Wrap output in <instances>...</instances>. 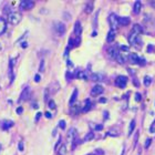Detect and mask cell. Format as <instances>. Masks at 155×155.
I'll return each instance as SVG.
<instances>
[{
	"mask_svg": "<svg viewBox=\"0 0 155 155\" xmlns=\"http://www.w3.org/2000/svg\"><path fill=\"white\" fill-rule=\"evenodd\" d=\"M22 20V16L20 12H11L8 16V21L9 23H11L12 26H17L20 23V21Z\"/></svg>",
	"mask_w": 155,
	"mask_h": 155,
	"instance_id": "cell-1",
	"label": "cell"
},
{
	"mask_svg": "<svg viewBox=\"0 0 155 155\" xmlns=\"http://www.w3.org/2000/svg\"><path fill=\"white\" fill-rule=\"evenodd\" d=\"M118 17L116 16L115 13H111L110 18H109V22H110V26H111V30L115 32L118 28Z\"/></svg>",
	"mask_w": 155,
	"mask_h": 155,
	"instance_id": "cell-2",
	"label": "cell"
},
{
	"mask_svg": "<svg viewBox=\"0 0 155 155\" xmlns=\"http://www.w3.org/2000/svg\"><path fill=\"white\" fill-rule=\"evenodd\" d=\"M118 45H113V47H109L108 49H106V52H108L109 57L112 59H116V57H118V54L120 52H118Z\"/></svg>",
	"mask_w": 155,
	"mask_h": 155,
	"instance_id": "cell-3",
	"label": "cell"
},
{
	"mask_svg": "<svg viewBox=\"0 0 155 155\" xmlns=\"http://www.w3.org/2000/svg\"><path fill=\"white\" fill-rule=\"evenodd\" d=\"M34 7V2L31 0H22L20 2V9L22 10H31Z\"/></svg>",
	"mask_w": 155,
	"mask_h": 155,
	"instance_id": "cell-4",
	"label": "cell"
},
{
	"mask_svg": "<svg viewBox=\"0 0 155 155\" xmlns=\"http://www.w3.org/2000/svg\"><path fill=\"white\" fill-rule=\"evenodd\" d=\"M126 83H127V78L124 75H118V78L115 79V84L116 87L121 88V89H123V88H125Z\"/></svg>",
	"mask_w": 155,
	"mask_h": 155,
	"instance_id": "cell-5",
	"label": "cell"
},
{
	"mask_svg": "<svg viewBox=\"0 0 155 155\" xmlns=\"http://www.w3.org/2000/svg\"><path fill=\"white\" fill-rule=\"evenodd\" d=\"M54 29H55V32H57L59 36H62V34L66 32V26H64L63 22L58 21V22L54 23Z\"/></svg>",
	"mask_w": 155,
	"mask_h": 155,
	"instance_id": "cell-6",
	"label": "cell"
},
{
	"mask_svg": "<svg viewBox=\"0 0 155 155\" xmlns=\"http://www.w3.org/2000/svg\"><path fill=\"white\" fill-rule=\"evenodd\" d=\"M104 92V88L102 87V85H94V87L92 88V90H91V95H93V96H97V95L102 94V93Z\"/></svg>",
	"mask_w": 155,
	"mask_h": 155,
	"instance_id": "cell-7",
	"label": "cell"
},
{
	"mask_svg": "<svg viewBox=\"0 0 155 155\" xmlns=\"http://www.w3.org/2000/svg\"><path fill=\"white\" fill-rule=\"evenodd\" d=\"M0 125H1V129L2 130H9L15 125V123H13V121H11V120H7V118H6V120L0 121Z\"/></svg>",
	"mask_w": 155,
	"mask_h": 155,
	"instance_id": "cell-8",
	"label": "cell"
},
{
	"mask_svg": "<svg viewBox=\"0 0 155 155\" xmlns=\"http://www.w3.org/2000/svg\"><path fill=\"white\" fill-rule=\"evenodd\" d=\"M30 92H31V89L29 87H26L23 90H22V93L20 95V101H27L29 99Z\"/></svg>",
	"mask_w": 155,
	"mask_h": 155,
	"instance_id": "cell-9",
	"label": "cell"
},
{
	"mask_svg": "<svg viewBox=\"0 0 155 155\" xmlns=\"http://www.w3.org/2000/svg\"><path fill=\"white\" fill-rule=\"evenodd\" d=\"M80 43H81V39L80 37H76L75 38H71L69 40V48H73V47H79Z\"/></svg>",
	"mask_w": 155,
	"mask_h": 155,
	"instance_id": "cell-10",
	"label": "cell"
},
{
	"mask_svg": "<svg viewBox=\"0 0 155 155\" xmlns=\"http://www.w3.org/2000/svg\"><path fill=\"white\" fill-rule=\"evenodd\" d=\"M127 60H130V62L133 63V64H139L140 61H142L141 59H140L139 55L135 54V53H131V54L127 57Z\"/></svg>",
	"mask_w": 155,
	"mask_h": 155,
	"instance_id": "cell-11",
	"label": "cell"
},
{
	"mask_svg": "<svg viewBox=\"0 0 155 155\" xmlns=\"http://www.w3.org/2000/svg\"><path fill=\"white\" fill-rule=\"evenodd\" d=\"M74 33L76 37H80V34L82 33V26L80 23V21H76L74 24Z\"/></svg>",
	"mask_w": 155,
	"mask_h": 155,
	"instance_id": "cell-12",
	"label": "cell"
},
{
	"mask_svg": "<svg viewBox=\"0 0 155 155\" xmlns=\"http://www.w3.org/2000/svg\"><path fill=\"white\" fill-rule=\"evenodd\" d=\"M118 24H122V26H126V24L130 23L131 19L129 17H118Z\"/></svg>",
	"mask_w": 155,
	"mask_h": 155,
	"instance_id": "cell-13",
	"label": "cell"
},
{
	"mask_svg": "<svg viewBox=\"0 0 155 155\" xmlns=\"http://www.w3.org/2000/svg\"><path fill=\"white\" fill-rule=\"evenodd\" d=\"M7 29V22L3 18H0V36Z\"/></svg>",
	"mask_w": 155,
	"mask_h": 155,
	"instance_id": "cell-14",
	"label": "cell"
},
{
	"mask_svg": "<svg viewBox=\"0 0 155 155\" xmlns=\"http://www.w3.org/2000/svg\"><path fill=\"white\" fill-rule=\"evenodd\" d=\"M93 7H94V3L92 2V1H89V2H87V5L84 6V11L87 13H90L93 11Z\"/></svg>",
	"mask_w": 155,
	"mask_h": 155,
	"instance_id": "cell-15",
	"label": "cell"
},
{
	"mask_svg": "<svg viewBox=\"0 0 155 155\" xmlns=\"http://www.w3.org/2000/svg\"><path fill=\"white\" fill-rule=\"evenodd\" d=\"M141 9H142V3H141V1H135L134 8H133V11H134L135 15H139V13L141 12Z\"/></svg>",
	"mask_w": 155,
	"mask_h": 155,
	"instance_id": "cell-16",
	"label": "cell"
},
{
	"mask_svg": "<svg viewBox=\"0 0 155 155\" xmlns=\"http://www.w3.org/2000/svg\"><path fill=\"white\" fill-rule=\"evenodd\" d=\"M133 32H135L136 34H141L143 32V28L141 26H140L139 23H135V24H133V30H132Z\"/></svg>",
	"mask_w": 155,
	"mask_h": 155,
	"instance_id": "cell-17",
	"label": "cell"
},
{
	"mask_svg": "<svg viewBox=\"0 0 155 155\" xmlns=\"http://www.w3.org/2000/svg\"><path fill=\"white\" fill-rule=\"evenodd\" d=\"M126 60H127V58H126L125 55L122 54V53H118V57H116V61H118L120 64H124V63L126 62Z\"/></svg>",
	"mask_w": 155,
	"mask_h": 155,
	"instance_id": "cell-18",
	"label": "cell"
},
{
	"mask_svg": "<svg viewBox=\"0 0 155 155\" xmlns=\"http://www.w3.org/2000/svg\"><path fill=\"white\" fill-rule=\"evenodd\" d=\"M57 151H58L59 155H66V144H61L60 146L57 148Z\"/></svg>",
	"mask_w": 155,
	"mask_h": 155,
	"instance_id": "cell-19",
	"label": "cell"
},
{
	"mask_svg": "<svg viewBox=\"0 0 155 155\" xmlns=\"http://www.w3.org/2000/svg\"><path fill=\"white\" fill-rule=\"evenodd\" d=\"M76 97H78V90L76 89H74L73 90V93H72V95H71V97H70V105H72L74 102L76 101Z\"/></svg>",
	"mask_w": 155,
	"mask_h": 155,
	"instance_id": "cell-20",
	"label": "cell"
},
{
	"mask_svg": "<svg viewBox=\"0 0 155 155\" xmlns=\"http://www.w3.org/2000/svg\"><path fill=\"white\" fill-rule=\"evenodd\" d=\"M114 37H115V32L111 30V31L108 33V38H106V41H108V42H112V41L114 40Z\"/></svg>",
	"mask_w": 155,
	"mask_h": 155,
	"instance_id": "cell-21",
	"label": "cell"
},
{
	"mask_svg": "<svg viewBox=\"0 0 155 155\" xmlns=\"http://www.w3.org/2000/svg\"><path fill=\"white\" fill-rule=\"evenodd\" d=\"M93 139H94V133H93V132H90V133H88V134L85 135V137H84V142L92 141Z\"/></svg>",
	"mask_w": 155,
	"mask_h": 155,
	"instance_id": "cell-22",
	"label": "cell"
},
{
	"mask_svg": "<svg viewBox=\"0 0 155 155\" xmlns=\"http://www.w3.org/2000/svg\"><path fill=\"white\" fill-rule=\"evenodd\" d=\"M91 101L89 100V99H87V100H85V105H84V108H83V112H88V111L90 110V108H91Z\"/></svg>",
	"mask_w": 155,
	"mask_h": 155,
	"instance_id": "cell-23",
	"label": "cell"
},
{
	"mask_svg": "<svg viewBox=\"0 0 155 155\" xmlns=\"http://www.w3.org/2000/svg\"><path fill=\"white\" fill-rule=\"evenodd\" d=\"M134 129H135V121L133 120V121L131 122V124H130V127H129V132H127V134L131 135L132 133H133V131H134Z\"/></svg>",
	"mask_w": 155,
	"mask_h": 155,
	"instance_id": "cell-24",
	"label": "cell"
},
{
	"mask_svg": "<svg viewBox=\"0 0 155 155\" xmlns=\"http://www.w3.org/2000/svg\"><path fill=\"white\" fill-rule=\"evenodd\" d=\"M151 82H152V80H151L150 76H148V75L145 76V78H144V85H145V87H150Z\"/></svg>",
	"mask_w": 155,
	"mask_h": 155,
	"instance_id": "cell-25",
	"label": "cell"
},
{
	"mask_svg": "<svg viewBox=\"0 0 155 155\" xmlns=\"http://www.w3.org/2000/svg\"><path fill=\"white\" fill-rule=\"evenodd\" d=\"M55 108H57V105H55L54 101L53 100L49 101V109H51V110H55Z\"/></svg>",
	"mask_w": 155,
	"mask_h": 155,
	"instance_id": "cell-26",
	"label": "cell"
},
{
	"mask_svg": "<svg viewBox=\"0 0 155 155\" xmlns=\"http://www.w3.org/2000/svg\"><path fill=\"white\" fill-rule=\"evenodd\" d=\"M78 78H79V79H87L88 76H87V73H85V72H79V73H78Z\"/></svg>",
	"mask_w": 155,
	"mask_h": 155,
	"instance_id": "cell-27",
	"label": "cell"
},
{
	"mask_svg": "<svg viewBox=\"0 0 155 155\" xmlns=\"http://www.w3.org/2000/svg\"><path fill=\"white\" fill-rule=\"evenodd\" d=\"M71 113L72 114H78L79 113V106H73V108H71Z\"/></svg>",
	"mask_w": 155,
	"mask_h": 155,
	"instance_id": "cell-28",
	"label": "cell"
},
{
	"mask_svg": "<svg viewBox=\"0 0 155 155\" xmlns=\"http://www.w3.org/2000/svg\"><path fill=\"white\" fill-rule=\"evenodd\" d=\"M59 127H60V129H62V130L66 129V122L63 121V120L59 122Z\"/></svg>",
	"mask_w": 155,
	"mask_h": 155,
	"instance_id": "cell-29",
	"label": "cell"
},
{
	"mask_svg": "<svg viewBox=\"0 0 155 155\" xmlns=\"http://www.w3.org/2000/svg\"><path fill=\"white\" fill-rule=\"evenodd\" d=\"M40 72H43L44 71V60H42L41 63H40V68H39Z\"/></svg>",
	"mask_w": 155,
	"mask_h": 155,
	"instance_id": "cell-30",
	"label": "cell"
},
{
	"mask_svg": "<svg viewBox=\"0 0 155 155\" xmlns=\"http://www.w3.org/2000/svg\"><path fill=\"white\" fill-rule=\"evenodd\" d=\"M102 129H103V125H101V124H96L94 126V130H96V131H101Z\"/></svg>",
	"mask_w": 155,
	"mask_h": 155,
	"instance_id": "cell-31",
	"label": "cell"
},
{
	"mask_svg": "<svg viewBox=\"0 0 155 155\" xmlns=\"http://www.w3.org/2000/svg\"><path fill=\"white\" fill-rule=\"evenodd\" d=\"M151 142H152V140H151V139H147L146 141H145V145H144V146H145V147H146V148H147V147L150 146Z\"/></svg>",
	"mask_w": 155,
	"mask_h": 155,
	"instance_id": "cell-32",
	"label": "cell"
},
{
	"mask_svg": "<svg viewBox=\"0 0 155 155\" xmlns=\"http://www.w3.org/2000/svg\"><path fill=\"white\" fill-rule=\"evenodd\" d=\"M118 48L123 51H129L130 50V47H126V45H121V47H118Z\"/></svg>",
	"mask_w": 155,
	"mask_h": 155,
	"instance_id": "cell-33",
	"label": "cell"
},
{
	"mask_svg": "<svg viewBox=\"0 0 155 155\" xmlns=\"http://www.w3.org/2000/svg\"><path fill=\"white\" fill-rule=\"evenodd\" d=\"M18 148H19V151H20V152H22V151H23V143H22V142H19Z\"/></svg>",
	"mask_w": 155,
	"mask_h": 155,
	"instance_id": "cell-34",
	"label": "cell"
},
{
	"mask_svg": "<svg viewBox=\"0 0 155 155\" xmlns=\"http://www.w3.org/2000/svg\"><path fill=\"white\" fill-rule=\"evenodd\" d=\"M135 101H137V102L141 101V94H140V93H136V94H135Z\"/></svg>",
	"mask_w": 155,
	"mask_h": 155,
	"instance_id": "cell-35",
	"label": "cell"
},
{
	"mask_svg": "<svg viewBox=\"0 0 155 155\" xmlns=\"http://www.w3.org/2000/svg\"><path fill=\"white\" fill-rule=\"evenodd\" d=\"M22 112H23V109L21 108V106H19V108L17 109V113H18V114H21Z\"/></svg>",
	"mask_w": 155,
	"mask_h": 155,
	"instance_id": "cell-36",
	"label": "cell"
},
{
	"mask_svg": "<svg viewBox=\"0 0 155 155\" xmlns=\"http://www.w3.org/2000/svg\"><path fill=\"white\" fill-rule=\"evenodd\" d=\"M40 80H41V76H40L39 74H38V75H36V78H34V81H36V82H39Z\"/></svg>",
	"mask_w": 155,
	"mask_h": 155,
	"instance_id": "cell-37",
	"label": "cell"
},
{
	"mask_svg": "<svg viewBox=\"0 0 155 155\" xmlns=\"http://www.w3.org/2000/svg\"><path fill=\"white\" fill-rule=\"evenodd\" d=\"M40 118H41V113L39 112V113H37V115H36V121H38Z\"/></svg>",
	"mask_w": 155,
	"mask_h": 155,
	"instance_id": "cell-38",
	"label": "cell"
},
{
	"mask_svg": "<svg viewBox=\"0 0 155 155\" xmlns=\"http://www.w3.org/2000/svg\"><path fill=\"white\" fill-rule=\"evenodd\" d=\"M68 66H69V68H73V63H72L71 61L69 60V61H68Z\"/></svg>",
	"mask_w": 155,
	"mask_h": 155,
	"instance_id": "cell-39",
	"label": "cell"
},
{
	"mask_svg": "<svg viewBox=\"0 0 155 155\" xmlns=\"http://www.w3.org/2000/svg\"><path fill=\"white\" fill-rule=\"evenodd\" d=\"M21 47L23 48V49H26V48L28 47V43H27V42H23V43H22V44H21Z\"/></svg>",
	"mask_w": 155,
	"mask_h": 155,
	"instance_id": "cell-40",
	"label": "cell"
},
{
	"mask_svg": "<svg viewBox=\"0 0 155 155\" xmlns=\"http://www.w3.org/2000/svg\"><path fill=\"white\" fill-rule=\"evenodd\" d=\"M106 102V99L105 97H102V99H100V103H105Z\"/></svg>",
	"mask_w": 155,
	"mask_h": 155,
	"instance_id": "cell-41",
	"label": "cell"
},
{
	"mask_svg": "<svg viewBox=\"0 0 155 155\" xmlns=\"http://www.w3.org/2000/svg\"><path fill=\"white\" fill-rule=\"evenodd\" d=\"M44 115H45V116H47V118H51V114H50V113H49V112H45V114H44Z\"/></svg>",
	"mask_w": 155,
	"mask_h": 155,
	"instance_id": "cell-42",
	"label": "cell"
},
{
	"mask_svg": "<svg viewBox=\"0 0 155 155\" xmlns=\"http://www.w3.org/2000/svg\"><path fill=\"white\" fill-rule=\"evenodd\" d=\"M97 152H99V154L103 155V151H101V150H97Z\"/></svg>",
	"mask_w": 155,
	"mask_h": 155,
	"instance_id": "cell-43",
	"label": "cell"
},
{
	"mask_svg": "<svg viewBox=\"0 0 155 155\" xmlns=\"http://www.w3.org/2000/svg\"><path fill=\"white\" fill-rule=\"evenodd\" d=\"M152 6H153V7H154V8H155V1H152Z\"/></svg>",
	"mask_w": 155,
	"mask_h": 155,
	"instance_id": "cell-44",
	"label": "cell"
},
{
	"mask_svg": "<svg viewBox=\"0 0 155 155\" xmlns=\"http://www.w3.org/2000/svg\"><path fill=\"white\" fill-rule=\"evenodd\" d=\"M2 50V47H1V44H0V51Z\"/></svg>",
	"mask_w": 155,
	"mask_h": 155,
	"instance_id": "cell-45",
	"label": "cell"
},
{
	"mask_svg": "<svg viewBox=\"0 0 155 155\" xmlns=\"http://www.w3.org/2000/svg\"><path fill=\"white\" fill-rule=\"evenodd\" d=\"M89 155H95V154H89Z\"/></svg>",
	"mask_w": 155,
	"mask_h": 155,
	"instance_id": "cell-46",
	"label": "cell"
},
{
	"mask_svg": "<svg viewBox=\"0 0 155 155\" xmlns=\"http://www.w3.org/2000/svg\"><path fill=\"white\" fill-rule=\"evenodd\" d=\"M0 150H1V145H0Z\"/></svg>",
	"mask_w": 155,
	"mask_h": 155,
	"instance_id": "cell-47",
	"label": "cell"
}]
</instances>
